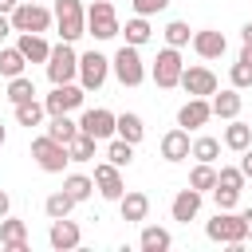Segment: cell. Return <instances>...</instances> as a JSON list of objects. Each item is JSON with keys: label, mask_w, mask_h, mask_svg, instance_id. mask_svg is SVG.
I'll return each instance as SVG.
<instances>
[{"label": "cell", "mask_w": 252, "mask_h": 252, "mask_svg": "<svg viewBox=\"0 0 252 252\" xmlns=\"http://www.w3.org/2000/svg\"><path fill=\"white\" fill-rule=\"evenodd\" d=\"M43 114H47V110H43V102H35V98L16 102V122H20V126H28V130H32V126H39V122H43Z\"/></svg>", "instance_id": "27"}, {"label": "cell", "mask_w": 252, "mask_h": 252, "mask_svg": "<svg viewBox=\"0 0 252 252\" xmlns=\"http://www.w3.org/2000/svg\"><path fill=\"white\" fill-rule=\"evenodd\" d=\"M181 51L177 47H161L158 51V59H154V67H150V75H154V83L161 87V91H173L177 83H181Z\"/></svg>", "instance_id": "8"}, {"label": "cell", "mask_w": 252, "mask_h": 252, "mask_svg": "<svg viewBox=\"0 0 252 252\" xmlns=\"http://www.w3.org/2000/svg\"><path fill=\"white\" fill-rule=\"evenodd\" d=\"M114 134H118V138H126L130 146H138V142L146 138V126H142V118H138V114H130V110H126V114H114Z\"/></svg>", "instance_id": "23"}, {"label": "cell", "mask_w": 252, "mask_h": 252, "mask_svg": "<svg viewBox=\"0 0 252 252\" xmlns=\"http://www.w3.org/2000/svg\"><path fill=\"white\" fill-rule=\"evenodd\" d=\"M118 32H122V24H118L114 4H110V0H94V4L87 8V35H94V39H114Z\"/></svg>", "instance_id": "5"}, {"label": "cell", "mask_w": 252, "mask_h": 252, "mask_svg": "<svg viewBox=\"0 0 252 252\" xmlns=\"http://www.w3.org/2000/svg\"><path fill=\"white\" fill-rule=\"evenodd\" d=\"M189 146L193 142H189V130L185 126H173V130L161 134V158L165 161H185L189 158Z\"/></svg>", "instance_id": "15"}, {"label": "cell", "mask_w": 252, "mask_h": 252, "mask_svg": "<svg viewBox=\"0 0 252 252\" xmlns=\"http://www.w3.org/2000/svg\"><path fill=\"white\" fill-rule=\"evenodd\" d=\"M189 39H193V35H189V24H185V20H169V24H165V43H169V47H185Z\"/></svg>", "instance_id": "37"}, {"label": "cell", "mask_w": 252, "mask_h": 252, "mask_svg": "<svg viewBox=\"0 0 252 252\" xmlns=\"http://www.w3.org/2000/svg\"><path fill=\"white\" fill-rule=\"evenodd\" d=\"M75 134H79V122H71L67 114H51V126H47V138H55V142H63V146H67V142H71Z\"/></svg>", "instance_id": "30"}, {"label": "cell", "mask_w": 252, "mask_h": 252, "mask_svg": "<svg viewBox=\"0 0 252 252\" xmlns=\"http://www.w3.org/2000/svg\"><path fill=\"white\" fill-rule=\"evenodd\" d=\"M24 98H35V83H32L28 75H12V79H8V102L16 106V102H24Z\"/></svg>", "instance_id": "33"}, {"label": "cell", "mask_w": 252, "mask_h": 252, "mask_svg": "<svg viewBox=\"0 0 252 252\" xmlns=\"http://www.w3.org/2000/svg\"><path fill=\"white\" fill-rule=\"evenodd\" d=\"M94 146H98V142L79 130V134L67 142V158H71V161H91V158H94Z\"/></svg>", "instance_id": "28"}, {"label": "cell", "mask_w": 252, "mask_h": 252, "mask_svg": "<svg viewBox=\"0 0 252 252\" xmlns=\"http://www.w3.org/2000/svg\"><path fill=\"white\" fill-rule=\"evenodd\" d=\"M83 98H87L83 87H75V83H59V87L43 98V110H47V114H71V110L83 106Z\"/></svg>", "instance_id": "10"}, {"label": "cell", "mask_w": 252, "mask_h": 252, "mask_svg": "<svg viewBox=\"0 0 252 252\" xmlns=\"http://www.w3.org/2000/svg\"><path fill=\"white\" fill-rule=\"evenodd\" d=\"M240 217H244V224H248V236H252V209H244Z\"/></svg>", "instance_id": "48"}, {"label": "cell", "mask_w": 252, "mask_h": 252, "mask_svg": "<svg viewBox=\"0 0 252 252\" xmlns=\"http://www.w3.org/2000/svg\"><path fill=\"white\" fill-rule=\"evenodd\" d=\"M106 161H114L118 169H122V165H130V161H134V146H130L126 138H118V134H114V138H110V146H106Z\"/></svg>", "instance_id": "34"}, {"label": "cell", "mask_w": 252, "mask_h": 252, "mask_svg": "<svg viewBox=\"0 0 252 252\" xmlns=\"http://www.w3.org/2000/svg\"><path fill=\"white\" fill-rule=\"evenodd\" d=\"M240 173H244V177H252V146H248V150H240Z\"/></svg>", "instance_id": "42"}, {"label": "cell", "mask_w": 252, "mask_h": 252, "mask_svg": "<svg viewBox=\"0 0 252 252\" xmlns=\"http://www.w3.org/2000/svg\"><path fill=\"white\" fill-rule=\"evenodd\" d=\"M213 114L217 118H240V106H244V98H240V91L236 87H228V91H220V94H213Z\"/></svg>", "instance_id": "22"}, {"label": "cell", "mask_w": 252, "mask_h": 252, "mask_svg": "<svg viewBox=\"0 0 252 252\" xmlns=\"http://www.w3.org/2000/svg\"><path fill=\"white\" fill-rule=\"evenodd\" d=\"M240 59H244V63H252V43H244V47H240Z\"/></svg>", "instance_id": "45"}, {"label": "cell", "mask_w": 252, "mask_h": 252, "mask_svg": "<svg viewBox=\"0 0 252 252\" xmlns=\"http://www.w3.org/2000/svg\"><path fill=\"white\" fill-rule=\"evenodd\" d=\"M8 20H12V32H39V35L55 24V16H51L39 0H20V4L8 12Z\"/></svg>", "instance_id": "3"}, {"label": "cell", "mask_w": 252, "mask_h": 252, "mask_svg": "<svg viewBox=\"0 0 252 252\" xmlns=\"http://www.w3.org/2000/svg\"><path fill=\"white\" fill-rule=\"evenodd\" d=\"M24 67H28V59L20 55V47H0V75H4V79L24 75Z\"/></svg>", "instance_id": "32"}, {"label": "cell", "mask_w": 252, "mask_h": 252, "mask_svg": "<svg viewBox=\"0 0 252 252\" xmlns=\"http://www.w3.org/2000/svg\"><path fill=\"white\" fill-rule=\"evenodd\" d=\"M8 209H12V201H8V193L0 189V217H8Z\"/></svg>", "instance_id": "44"}, {"label": "cell", "mask_w": 252, "mask_h": 252, "mask_svg": "<svg viewBox=\"0 0 252 252\" xmlns=\"http://www.w3.org/2000/svg\"><path fill=\"white\" fill-rule=\"evenodd\" d=\"M110 67H114V75H118L122 87H142V79H146V63H142V55H138L134 43H122V47L114 51Z\"/></svg>", "instance_id": "4"}, {"label": "cell", "mask_w": 252, "mask_h": 252, "mask_svg": "<svg viewBox=\"0 0 252 252\" xmlns=\"http://www.w3.org/2000/svg\"><path fill=\"white\" fill-rule=\"evenodd\" d=\"M177 87H185L189 98H209V94H217V75L209 67H181V83Z\"/></svg>", "instance_id": "11"}, {"label": "cell", "mask_w": 252, "mask_h": 252, "mask_svg": "<svg viewBox=\"0 0 252 252\" xmlns=\"http://www.w3.org/2000/svg\"><path fill=\"white\" fill-rule=\"evenodd\" d=\"M75 75H79V55H75V47H71V43L51 47V55H47V79H51V87L71 83Z\"/></svg>", "instance_id": "7"}, {"label": "cell", "mask_w": 252, "mask_h": 252, "mask_svg": "<svg viewBox=\"0 0 252 252\" xmlns=\"http://www.w3.org/2000/svg\"><path fill=\"white\" fill-rule=\"evenodd\" d=\"M244 173H240V165H220L217 169V185H224V189H244Z\"/></svg>", "instance_id": "38"}, {"label": "cell", "mask_w": 252, "mask_h": 252, "mask_svg": "<svg viewBox=\"0 0 252 252\" xmlns=\"http://www.w3.org/2000/svg\"><path fill=\"white\" fill-rule=\"evenodd\" d=\"M47 244H51L55 252H71V248L83 244V232H79V224H75L71 217H55L51 228H47Z\"/></svg>", "instance_id": "12"}, {"label": "cell", "mask_w": 252, "mask_h": 252, "mask_svg": "<svg viewBox=\"0 0 252 252\" xmlns=\"http://www.w3.org/2000/svg\"><path fill=\"white\" fill-rule=\"evenodd\" d=\"M0 244L8 252H28V224L16 217H0Z\"/></svg>", "instance_id": "17"}, {"label": "cell", "mask_w": 252, "mask_h": 252, "mask_svg": "<svg viewBox=\"0 0 252 252\" xmlns=\"http://www.w3.org/2000/svg\"><path fill=\"white\" fill-rule=\"evenodd\" d=\"M217 154H220V142L217 138H197L193 146H189V158H197V161H217Z\"/></svg>", "instance_id": "35"}, {"label": "cell", "mask_w": 252, "mask_h": 252, "mask_svg": "<svg viewBox=\"0 0 252 252\" xmlns=\"http://www.w3.org/2000/svg\"><path fill=\"white\" fill-rule=\"evenodd\" d=\"M201 197H205V193H197L193 185H189V189H181V193L173 197V205H169V213H173V220H181V224H189V220H193V217L201 213Z\"/></svg>", "instance_id": "21"}, {"label": "cell", "mask_w": 252, "mask_h": 252, "mask_svg": "<svg viewBox=\"0 0 252 252\" xmlns=\"http://www.w3.org/2000/svg\"><path fill=\"white\" fill-rule=\"evenodd\" d=\"M240 39H244V43H252V24H244V28H240Z\"/></svg>", "instance_id": "46"}, {"label": "cell", "mask_w": 252, "mask_h": 252, "mask_svg": "<svg viewBox=\"0 0 252 252\" xmlns=\"http://www.w3.org/2000/svg\"><path fill=\"white\" fill-rule=\"evenodd\" d=\"M224 146L228 150H248L252 146V126L248 122H240V118H228V126H224Z\"/></svg>", "instance_id": "24"}, {"label": "cell", "mask_w": 252, "mask_h": 252, "mask_svg": "<svg viewBox=\"0 0 252 252\" xmlns=\"http://www.w3.org/2000/svg\"><path fill=\"white\" fill-rule=\"evenodd\" d=\"M32 161H35L43 173H63V165H67L71 158H67V146H63V142H55V138L43 134V138L32 142Z\"/></svg>", "instance_id": "6"}, {"label": "cell", "mask_w": 252, "mask_h": 252, "mask_svg": "<svg viewBox=\"0 0 252 252\" xmlns=\"http://www.w3.org/2000/svg\"><path fill=\"white\" fill-rule=\"evenodd\" d=\"M94 189H98L106 201H118V197L126 193V185H122V173H118V165H114V161H102V165H94Z\"/></svg>", "instance_id": "14"}, {"label": "cell", "mask_w": 252, "mask_h": 252, "mask_svg": "<svg viewBox=\"0 0 252 252\" xmlns=\"http://www.w3.org/2000/svg\"><path fill=\"white\" fill-rule=\"evenodd\" d=\"M79 130L91 134L94 142H106V138H114V114L102 110V106H94V110H87V114L79 118Z\"/></svg>", "instance_id": "13"}, {"label": "cell", "mask_w": 252, "mask_h": 252, "mask_svg": "<svg viewBox=\"0 0 252 252\" xmlns=\"http://www.w3.org/2000/svg\"><path fill=\"white\" fill-rule=\"evenodd\" d=\"M106 75H110V59L106 55H98V51L79 55V87L83 91H98L106 83Z\"/></svg>", "instance_id": "9"}, {"label": "cell", "mask_w": 252, "mask_h": 252, "mask_svg": "<svg viewBox=\"0 0 252 252\" xmlns=\"http://www.w3.org/2000/svg\"><path fill=\"white\" fill-rule=\"evenodd\" d=\"M4 138H8V130H4V126H0V146H4Z\"/></svg>", "instance_id": "49"}, {"label": "cell", "mask_w": 252, "mask_h": 252, "mask_svg": "<svg viewBox=\"0 0 252 252\" xmlns=\"http://www.w3.org/2000/svg\"><path fill=\"white\" fill-rule=\"evenodd\" d=\"M189 185H193L197 193H209V189L217 185V169H213V161H197L193 173H189Z\"/></svg>", "instance_id": "31"}, {"label": "cell", "mask_w": 252, "mask_h": 252, "mask_svg": "<svg viewBox=\"0 0 252 252\" xmlns=\"http://www.w3.org/2000/svg\"><path fill=\"white\" fill-rule=\"evenodd\" d=\"M130 4H134L138 16H154V12H165L169 8V0H130Z\"/></svg>", "instance_id": "41"}, {"label": "cell", "mask_w": 252, "mask_h": 252, "mask_svg": "<svg viewBox=\"0 0 252 252\" xmlns=\"http://www.w3.org/2000/svg\"><path fill=\"white\" fill-rule=\"evenodd\" d=\"M8 35H12V20L0 12V39H8Z\"/></svg>", "instance_id": "43"}, {"label": "cell", "mask_w": 252, "mask_h": 252, "mask_svg": "<svg viewBox=\"0 0 252 252\" xmlns=\"http://www.w3.org/2000/svg\"><path fill=\"white\" fill-rule=\"evenodd\" d=\"M118 209H122V220H126V224H142L146 213H150V197L138 193V189H130V193L118 197Z\"/></svg>", "instance_id": "20"}, {"label": "cell", "mask_w": 252, "mask_h": 252, "mask_svg": "<svg viewBox=\"0 0 252 252\" xmlns=\"http://www.w3.org/2000/svg\"><path fill=\"white\" fill-rule=\"evenodd\" d=\"M209 118H213L209 98H189V102L177 110V126H185V130H197V126H205Z\"/></svg>", "instance_id": "19"}, {"label": "cell", "mask_w": 252, "mask_h": 252, "mask_svg": "<svg viewBox=\"0 0 252 252\" xmlns=\"http://www.w3.org/2000/svg\"><path fill=\"white\" fill-rule=\"evenodd\" d=\"M205 236L217 240V244H228V248H244V240H248V224H244L240 213H232V209H217V217L205 224Z\"/></svg>", "instance_id": "1"}, {"label": "cell", "mask_w": 252, "mask_h": 252, "mask_svg": "<svg viewBox=\"0 0 252 252\" xmlns=\"http://www.w3.org/2000/svg\"><path fill=\"white\" fill-rule=\"evenodd\" d=\"M213 201H217V209H236V201H240V189L213 185Z\"/></svg>", "instance_id": "40"}, {"label": "cell", "mask_w": 252, "mask_h": 252, "mask_svg": "<svg viewBox=\"0 0 252 252\" xmlns=\"http://www.w3.org/2000/svg\"><path fill=\"white\" fill-rule=\"evenodd\" d=\"M63 193L79 205V201H87L91 193H94V177H83V173H67L63 177Z\"/></svg>", "instance_id": "26"}, {"label": "cell", "mask_w": 252, "mask_h": 252, "mask_svg": "<svg viewBox=\"0 0 252 252\" xmlns=\"http://www.w3.org/2000/svg\"><path fill=\"white\" fill-rule=\"evenodd\" d=\"M16 47H20V55H24L28 63H47V55H51V43H47L39 32H20Z\"/></svg>", "instance_id": "18"}, {"label": "cell", "mask_w": 252, "mask_h": 252, "mask_svg": "<svg viewBox=\"0 0 252 252\" xmlns=\"http://www.w3.org/2000/svg\"><path fill=\"white\" fill-rule=\"evenodd\" d=\"M193 51L201 55V59H220L224 55V47H228V39L220 35V32H213V28H205V32H193Z\"/></svg>", "instance_id": "16"}, {"label": "cell", "mask_w": 252, "mask_h": 252, "mask_svg": "<svg viewBox=\"0 0 252 252\" xmlns=\"http://www.w3.org/2000/svg\"><path fill=\"white\" fill-rule=\"evenodd\" d=\"M16 4H20V0H0V12H4V16H8V12H12V8H16Z\"/></svg>", "instance_id": "47"}, {"label": "cell", "mask_w": 252, "mask_h": 252, "mask_svg": "<svg viewBox=\"0 0 252 252\" xmlns=\"http://www.w3.org/2000/svg\"><path fill=\"white\" fill-rule=\"evenodd\" d=\"M228 79H232V87H236V91H244V87H252V63H244V59H236V63H232V71H228Z\"/></svg>", "instance_id": "39"}, {"label": "cell", "mask_w": 252, "mask_h": 252, "mask_svg": "<svg viewBox=\"0 0 252 252\" xmlns=\"http://www.w3.org/2000/svg\"><path fill=\"white\" fill-rule=\"evenodd\" d=\"M126 43H134V47H142V43H150V35H154V28H150V20L146 16H134V20H126Z\"/></svg>", "instance_id": "29"}, {"label": "cell", "mask_w": 252, "mask_h": 252, "mask_svg": "<svg viewBox=\"0 0 252 252\" xmlns=\"http://www.w3.org/2000/svg\"><path fill=\"white\" fill-rule=\"evenodd\" d=\"M169 244H173V236H169L165 228H158V224H146L142 236H138V248H142V252H165Z\"/></svg>", "instance_id": "25"}, {"label": "cell", "mask_w": 252, "mask_h": 252, "mask_svg": "<svg viewBox=\"0 0 252 252\" xmlns=\"http://www.w3.org/2000/svg\"><path fill=\"white\" fill-rule=\"evenodd\" d=\"M55 28H59V39L63 43H75L79 35H87V8L83 0H55Z\"/></svg>", "instance_id": "2"}, {"label": "cell", "mask_w": 252, "mask_h": 252, "mask_svg": "<svg viewBox=\"0 0 252 252\" xmlns=\"http://www.w3.org/2000/svg\"><path fill=\"white\" fill-rule=\"evenodd\" d=\"M71 209H75V201H71L63 189H59V193H51V197L43 201V213H47L51 220H55V217H71Z\"/></svg>", "instance_id": "36"}]
</instances>
